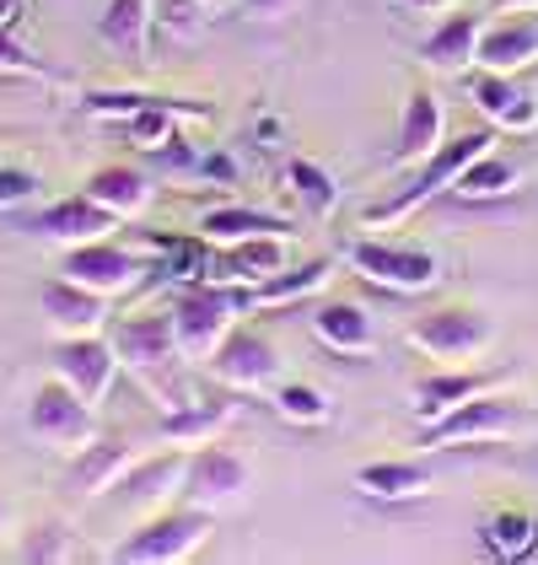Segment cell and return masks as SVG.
Returning a JSON list of instances; mask_svg holds the SVG:
<instances>
[{
    "mask_svg": "<svg viewBox=\"0 0 538 565\" xmlns=\"http://www.w3.org/2000/svg\"><path fill=\"white\" fill-rule=\"evenodd\" d=\"M232 420H237V393H232V388L194 393V398H189V404H179V409H162L157 436H162V441H179V447H194V441L222 436Z\"/></svg>",
    "mask_w": 538,
    "mask_h": 565,
    "instance_id": "d4e9b609",
    "label": "cell"
},
{
    "mask_svg": "<svg viewBox=\"0 0 538 565\" xmlns=\"http://www.w3.org/2000/svg\"><path fill=\"white\" fill-rule=\"evenodd\" d=\"M538 65V11H495L480 28L474 44V71H506L523 76Z\"/></svg>",
    "mask_w": 538,
    "mask_h": 565,
    "instance_id": "2e32d148",
    "label": "cell"
},
{
    "mask_svg": "<svg viewBox=\"0 0 538 565\" xmlns=\"http://www.w3.org/2000/svg\"><path fill=\"white\" fill-rule=\"evenodd\" d=\"M404 340H409V350H420L431 361L458 366V361H480L495 345V318L480 302H437L409 318Z\"/></svg>",
    "mask_w": 538,
    "mask_h": 565,
    "instance_id": "52a82bcc",
    "label": "cell"
},
{
    "mask_svg": "<svg viewBox=\"0 0 538 565\" xmlns=\"http://www.w3.org/2000/svg\"><path fill=\"white\" fill-rule=\"evenodd\" d=\"M351 484L366 501H377V507H404V501L431 495V469L409 463V458H383V463H361L351 475Z\"/></svg>",
    "mask_w": 538,
    "mask_h": 565,
    "instance_id": "f1b7e54d",
    "label": "cell"
},
{
    "mask_svg": "<svg viewBox=\"0 0 538 565\" xmlns=\"http://www.w3.org/2000/svg\"><path fill=\"white\" fill-rule=\"evenodd\" d=\"M491 11H538V0H491Z\"/></svg>",
    "mask_w": 538,
    "mask_h": 565,
    "instance_id": "60d3db41",
    "label": "cell"
},
{
    "mask_svg": "<svg viewBox=\"0 0 538 565\" xmlns=\"http://www.w3.org/2000/svg\"><path fill=\"white\" fill-rule=\"evenodd\" d=\"M286 183H291V194L302 200V211L313 221H329L340 211V200H345V189H340V178L329 173L323 162L313 157H291V168H286Z\"/></svg>",
    "mask_w": 538,
    "mask_h": 565,
    "instance_id": "d6a6232c",
    "label": "cell"
},
{
    "mask_svg": "<svg viewBox=\"0 0 538 565\" xmlns=\"http://www.w3.org/2000/svg\"><path fill=\"white\" fill-rule=\"evenodd\" d=\"M28 232L44 237V243H60V248H76V243H92V237H108L119 232V216L108 205H97L92 194H65L44 211L28 216Z\"/></svg>",
    "mask_w": 538,
    "mask_h": 565,
    "instance_id": "ffe728a7",
    "label": "cell"
},
{
    "mask_svg": "<svg viewBox=\"0 0 538 565\" xmlns=\"http://www.w3.org/2000/svg\"><path fill=\"white\" fill-rule=\"evenodd\" d=\"M480 28H485V11H474L469 0L442 11V22L420 39V54L431 71H448V76H463L474 71V44H480Z\"/></svg>",
    "mask_w": 538,
    "mask_h": 565,
    "instance_id": "cb8c5ba5",
    "label": "cell"
},
{
    "mask_svg": "<svg viewBox=\"0 0 538 565\" xmlns=\"http://www.w3.org/2000/svg\"><path fill=\"white\" fill-rule=\"evenodd\" d=\"M151 33H157L151 0H108L103 17H97V39L114 49L125 65H134V71L151 65Z\"/></svg>",
    "mask_w": 538,
    "mask_h": 565,
    "instance_id": "484cf974",
    "label": "cell"
},
{
    "mask_svg": "<svg viewBox=\"0 0 538 565\" xmlns=\"http://www.w3.org/2000/svg\"><path fill=\"white\" fill-rule=\"evenodd\" d=\"M11 527V507H6V495H0V533Z\"/></svg>",
    "mask_w": 538,
    "mask_h": 565,
    "instance_id": "b9f144b4",
    "label": "cell"
},
{
    "mask_svg": "<svg viewBox=\"0 0 538 565\" xmlns=\"http://www.w3.org/2000/svg\"><path fill=\"white\" fill-rule=\"evenodd\" d=\"M168 312H173V334H179L189 366H205L211 350L226 340V329L248 318V291L222 286V280H183L168 297Z\"/></svg>",
    "mask_w": 538,
    "mask_h": 565,
    "instance_id": "277c9868",
    "label": "cell"
},
{
    "mask_svg": "<svg viewBox=\"0 0 538 565\" xmlns=\"http://www.w3.org/2000/svg\"><path fill=\"white\" fill-rule=\"evenodd\" d=\"M495 125H469V130L448 135L431 157H420L415 168H404V178L388 189V194H377L366 211H361V232H383V226H399V221H409L415 211H426L431 200H442L452 183H458V173L474 162V157H485L495 146Z\"/></svg>",
    "mask_w": 538,
    "mask_h": 565,
    "instance_id": "6da1fadb",
    "label": "cell"
},
{
    "mask_svg": "<svg viewBox=\"0 0 538 565\" xmlns=\"http://www.w3.org/2000/svg\"><path fill=\"white\" fill-rule=\"evenodd\" d=\"M22 22V0H0V33H11Z\"/></svg>",
    "mask_w": 538,
    "mask_h": 565,
    "instance_id": "f35d334b",
    "label": "cell"
},
{
    "mask_svg": "<svg viewBox=\"0 0 538 565\" xmlns=\"http://www.w3.org/2000/svg\"><path fill=\"white\" fill-rule=\"evenodd\" d=\"M17 555L33 565H54V561H71L76 555V533H71V522L65 518H39L22 527V539H17Z\"/></svg>",
    "mask_w": 538,
    "mask_h": 565,
    "instance_id": "836d02e7",
    "label": "cell"
},
{
    "mask_svg": "<svg viewBox=\"0 0 538 565\" xmlns=\"http://www.w3.org/2000/svg\"><path fill=\"white\" fill-rule=\"evenodd\" d=\"M157 11V33L173 44H194L205 39V0H151Z\"/></svg>",
    "mask_w": 538,
    "mask_h": 565,
    "instance_id": "e575fe53",
    "label": "cell"
},
{
    "mask_svg": "<svg viewBox=\"0 0 538 565\" xmlns=\"http://www.w3.org/2000/svg\"><path fill=\"white\" fill-rule=\"evenodd\" d=\"M291 264V237L286 232H259L243 243H211L205 275L200 280H222V286H259L275 269Z\"/></svg>",
    "mask_w": 538,
    "mask_h": 565,
    "instance_id": "5bb4252c",
    "label": "cell"
},
{
    "mask_svg": "<svg viewBox=\"0 0 538 565\" xmlns=\"http://www.w3.org/2000/svg\"><path fill=\"white\" fill-rule=\"evenodd\" d=\"M205 372L216 377V388H232V393H269L280 383V372H286V361H280V345L269 340L259 323H232L226 329V340L211 350V361H205Z\"/></svg>",
    "mask_w": 538,
    "mask_h": 565,
    "instance_id": "30bf717a",
    "label": "cell"
},
{
    "mask_svg": "<svg viewBox=\"0 0 538 565\" xmlns=\"http://www.w3.org/2000/svg\"><path fill=\"white\" fill-rule=\"evenodd\" d=\"M146 157H151L157 168H168V173H194L205 151H200V146H189V135H183V130H173L162 146H157V151H146Z\"/></svg>",
    "mask_w": 538,
    "mask_h": 565,
    "instance_id": "8d00e7d4",
    "label": "cell"
},
{
    "mask_svg": "<svg viewBox=\"0 0 538 565\" xmlns=\"http://www.w3.org/2000/svg\"><path fill=\"white\" fill-rule=\"evenodd\" d=\"M134 463V441L119 431H97L87 447H76L71 452V463H65V490L71 495H108L114 490V479L125 475Z\"/></svg>",
    "mask_w": 538,
    "mask_h": 565,
    "instance_id": "7402d4cb",
    "label": "cell"
},
{
    "mask_svg": "<svg viewBox=\"0 0 538 565\" xmlns=\"http://www.w3.org/2000/svg\"><path fill=\"white\" fill-rule=\"evenodd\" d=\"M39 194H44V178L33 173V168H22V162H0V216L28 211Z\"/></svg>",
    "mask_w": 538,
    "mask_h": 565,
    "instance_id": "d590c367",
    "label": "cell"
},
{
    "mask_svg": "<svg viewBox=\"0 0 538 565\" xmlns=\"http://www.w3.org/2000/svg\"><path fill=\"white\" fill-rule=\"evenodd\" d=\"M538 431V398L534 393H506L480 388L474 398H463L458 409L437 415L420 426V447H495V441H517V436Z\"/></svg>",
    "mask_w": 538,
    "mask_h": 565,
    "instance_id": "3957f363",
    "label": "cell"
},
{
    "mask_svg": "<svg viewBox=\"0 0 538 565\" xmlns=\"http://www.w3.org/2000/svg\"><path fill=\"white\" fill-rule=\"evenodd\" d=\"M399 6H409V11H452V6H463V0H399Z\"/></svg>",
    "mask_w": 538,
    "mask_h": 565,
    "instance_id": "ab89813d",
    "label": "cell"
},
{
    "mask_svg": "<svg viewBox=\"0 0 538 565\" xmlns=\"http://www.w3.org/2000/svg\"><path fill=\"white\" fill-rule=\"evenodd\" d=\"M216 533V512H200V507H157L134 522L130 533L108 550V561L119 565H179L189 555H200Z\"/></svg>",
    "mask_w": 538,
    "mask_h": 565,
    "instance_id": "5b68a950",
    "label": "cell"
},
{
    "mask_svg": "<svg viewBox=\"0 0 538 565\" xmlns=\"http://www.w3.org/2000/svg\"><path fill=\"white\" fill-rule=\"evenodd\" d=\"M442 140H448V103H442V92L431 82H409L399 108V130H394V168H415Z\"/></svg>",
    "mask_w": 538,
    "mask_h": 565,
    "instance_id": "e0dca14e",
    "label": "cell"
},
{
    "mask_svg": "<svg viewBox=\"0 0 538 565\" xmlns=\"http://www.w3.org/2000/svg\"><path fill=\"white\" fill-rule=\"evenodd\" d=\"M183 463H189V447L173 441V452H151V458H134L125 475L114 479L108 501L125 507V512H157V507H173L183 484Z\"/></svg>",
    "mask_w": 538,
    "mask_h": 565,
    "instance_id": "9a60e30c",
    "label": "cell"
},
{
    "mask_svg": "<svg viewBox=\"0 0 538 565\" xmlns=\"http://www.w3.org/2000/svg\"><path fill=\"white\" fill-rule=\"evenodd\" d=\"M22 431L33 436L49 452H76L97 436V404H87L82 393L71 388L65 377H49L28 393V409H22Z\"/></svg>",
    "mask_w": 538,
    "mask_h": 565,
    "instance_id": "9c48e42d",
    "label": "cell"
},
{
    "mask_svg": "<svg viewBox=\"0 0 538 565\" xmlns=\"http://www.w3.org/2000/svg\"><path fill=\"white\" fill-rule=\"evenodd\" d=\"M345 264L361 280H372L377 291H394V297H426L442 286V254H431L420 243L356 237V243H345Z\"/></svg>",
    "mask_w": 538,
    "mask_h": 565,
    "instance_id": "ba28073f",
    "label": "cell"
},
{
    "mask_svg": "<svg viewBox=\"0 0 538 565\" xmlns=\"http://www.w3.org/2000/svg\"><path fill=\"white\" fill-rule=\"evenodd\" d=\"M308 329H313L318 345L345 355V361L377 355V323H372V312H366L356 297H323V302H313Z\"/></svg>",
    "mask_w": 538,
    "mask_h": 565,
    "instance_id": "d6986e66",
    "label": "cell"
},
{
    "mask_svg": "<svg viewBox=\"0 0 538 565\" xmlns=\"http://www.w3.org/2000/svg\"><path fill=\"white\" fill-rule=\"evenodd\" d=\"M243 6H248L254 17H269V22H275V17H286V11H291L297 0H243Z\"/></svg>",
    "mask_w": 538,
    "mask_h": 565,
    "instance_id": "74e56055",
    "label": "cell"
},
{
    "mask_svg": "<svg viewBox=\"0 0 538 565\" xmlns=\"http://www.w3.org/2000/svg\"><path fill=\"white\" fill-rule=\"evenodd\" d=\"M82 194H92L97 205H108L119 221H140L151 211V200H157L151 173H146V168H130V162H108V168L87 173Z\"/></svg>",
    "mask_w": 538,
    "mask_h": 565,
    "instance_id": "83f0119b",
    "label": "cell"
},
{
    "mask_svg": "<svg viewBox=\"0 0 538 565\" xmlns=\"http://www.w3.org/2000/svg\"><path fill=\"white\" fill-rule=\"evenodd\" d=\"M523 183H528V173H523L517 162H506L491 146L485 157H474V162L458 173V183L448 189V200H458V205H495V200L517 194Z\"/></svg>",
    "mask_w": 538,
    "mask_h": 565,
    "instance_id": "f546056e",
    "label": "cell"
},
{
    "mask_svg": "<svg viewBox=\"0 0 538 565\" xmlns=\"http://www.w3.org/2000/svg\"><path fill=\"white\" fill-rule=\"evenodd\" d=\"M49 366L87 404H103L108 388H114V377H119V350H114L108 334H60L49 345Z\"/></svg>",
    "mask_w": 538,
    "mask_h": 565,
    "instance_id": "4fadbf2b",
    "label": "cell"
},
{
    "mask_svg": "<svg viewBox=\"0 0 538 565\" xmlns=\"http://www.w3.org/2000/svg\"><path fill=\"white\" fill-rule=\"evenodd\" d=\"M259 232H297L286 216H275V211H259V205H211L205 216H200V237L205 243H243V237H259Z\"/></svg>",
    "mask_w": 538,
    "mask_h": 565,
    "instance_id": "1f68e13d",
    "label": "cell"
},
{
    "mask_svg": "<svg viewBox=\"0 0 538 565\" xmlns=\"http://www.w3.org/2000/svg\"><path fill=\"white\" fill-rule=\"evenodd\" d=\"M60 275L82 280V286L103 291V297H125V291H134V286L151 275V259L134 254V248H125V243H114V237H92V243L65 248Z\"/></svg>",
    "mask_w": 538,
    "mask_h": 565,
    "instance_id": "7c38bea8",
    "label": "cell"
},
{
    "mask_svg": "<svg viewBox=\"0 0 538 565\" xmlns=\"http://www.w3.org/2000/svg\"><path fill=\"white\" fill-rule=\"evenodd\" d=\"M463 92L474 114L501 135H538V87L506 71H463Z\"/></svg>",
    "mask_w": 538,
    "mask_h": 565,
    "instance_id": "8fae6325",
    "label": "cell"
},
{
    "mask_svg": "<svg viewBox=\"0 0 538 565\" xmlns=\"http://www.w3.org/2000/svg\"><path fill=\"white\" fill-rule=\"evenodd\" d=\"M254 495V463L222 441V436H211V441H194L189 447V463H183V484H179V501L183 507H200V512H237L243 501Z\"/></svg>",
    "mask_w": 538,
    "mask_h": 565,
    "instance_id": "8992f818",
    "label": "cell"
},
{
    "mask_svg": "<svg viewBox=\"0 0 538 565\" xmlns=\"http://www.w3.org/2000/svg\"><path fill=\"white\" fill-rule=\"evenodd\" d=\"M269 409H275L286 426H302V431H318V426L334 420V398H329V388H318L308 377H280V383L269 388Z\"/></svg>",
    "mask_w": 538,
    "mask_h": 565,
    "instance_id": "4dcf8cb0",
    "label": "cell"
},
{
    "mask_svg": "<svg viewBox=\"0 0 538 565\" xmlns=\"http://www.w3.org/2000/svg\"><path fill=\"white\" fill-rule=\"evenodd\" d=\"M108 302L114 297L92 291V286L71 280V275H54V280H44V291H39V312H44V323L54 334H103Z\"/></svg>",
    "mask_w": 538,
    "mask_h": 565,
    "instance_id": "44dd1931",
    "label": "cell"
},
{
    "mask_svg": "<svg viewBox=\"0 0 538 565\" xmlns=\"http://www.w3.org/2000/svg\"><path fill=\"white\" fill-rule=\"evenodd\" d=\"M340 259L334 254H313V259H291L286 269H275L259 286H243L248 291V312H286V307H302L329 291Z\"/></svg>",
    "mask_w": 538,
    "mask_h": 565,
    "instance_id": "ac0fdd59",
    "label": "cell"
},
{
    "mask_svg": "<svg viewBox=\"0 0 538 565\" xmlns=\"http://www.w3.org/2000/svg\"><path fill=\"white\" fill-rule=\"evenodd\" d=\"M480 544H485V555L501 565L534 561L538 555V512L528 501H501V507H491L485 522H480Z\"/></svg>",
    "mask_w": 538,
    "mask_h": 565,
    "instance_id": "4316f807",
    "label": "cell"
},
{
    "mask_svg": "<svg viewBox=\"0 0 538 565\" xmlns=\"http://www.w3.org/2000/svg\"><path fill=\"white\" fill-rule=\"evenodd\" d=\"M495 383H501V372H469V366L431 361V372H420V377L409 383V409H415V420L426 426V420L458 409L463 398H474L480 388H495Z\"/></svg>",
    "mask_w": 538,
    "mask_h": 565,
    "instance_id": "603a6c76",
    "label": "cell"
},
{
    "mask_svg": "<svg viewBox=\"0 0 538 565\" xmlns=\"http://www.w3.org/2000/svg\"><path fill=\"white\" fill-rule=\"evenodd\" d=\"M108 340H114V350H119V366H125V372H130L134 383L151 393L162 409H179V404L194 398L189 383H183L189 355H183L179 334H173V312H168V307L114 318V323H108Z\"/></svg>",
    "mask_w": 538,
    "mask_h": 565,
    "instance_id": "7a4b0ae2",
    "label": "cell"
}]
</instances>
